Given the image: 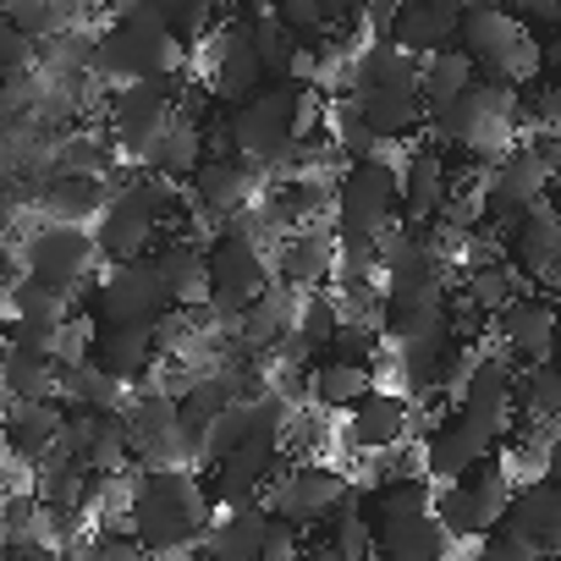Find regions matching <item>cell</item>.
<instances>
[{
	"mask_svg": "<svg viewBox=\"0 0 561 561\" xmlns=\"http://www.w3.org/2000/svg\"><path fill=\"white\" fill-rule=\"evenodd\" d=\"M342 435L358 457H380V451H397L408 446L413 435V402L391 386H375L353 413H342Z\"/></svg>",
	"mask_w": 561,
	"mask_h": 561,
	"instance_id": "22",
	"label": "cell"
},
{
	"mask_svg": "<svg viewBox=\"0 0 561 561\" xmlns=\"http://www.w3.org/2000/svg\"><path fill=\"white\" fill-rule=\"evenodd\" d=\"M386 353H391V364H397L402 397L413 402V397H435V391L451 386V369H457V353H462V347L451 342V331H446V320H440L435 331L408 336V342H391Z\"/></svg>",
	"mask_w": 561,
	"mask_h": 561,
	"instance_id": "24",
	"label": "cell"
},
{
	"mask_svg": "<svg viewBox=\"0 0 561 561\" xmlns=\"http://www.w3.org/2000/svg\"><path fill=\"white\" fill-rule=\"evenodd\" d=\"M325 358H331V364H353V369H380L386 336H380L375 325H347V320H342V331L331 336Z\"/></svg>",
	"mask_w": 561,
	"mask_h": 561,
	"instance_id": "42",
	"label": "cell"
},
{
	"mask_svg": "<svg viewBox=\"0 0 561 561\" xmlns=\"http://www.w3.org/2000/svg\"><path fill=\"white\" fill-rule=\"evenodd\" d=\"M457 23H462L457 0H397L386 39H391L397 50H408L413 61H424V56L457 45Z\"/></svg>",
	"mask_w": 561,
	"mask_h": 561,
	"instance_id": "26",
	"label": "cell"
},
{
	"mask_svg": "<svg viewBox=\"0 0 561 561\" xmlns=\"http://www.w3.org/2000/svg\"><path fill=\"white\" fill-rule=\"evenodd\" d=\"M182 89H187L182 72L176 78H154V83H133V89H111V100H105V144L144 165L154 138L171 127Z\"/></svg>",
	"mask_w": 561,
	"mask_h": 561,
	"instance_id": "12",
	"label": "cell"
},
{
	"mask_svg": "<svg viewBox=\"0 0 561 561\" xmlns=\"http://www.w3.org/2000/svg\"><path fill=\"white\" fill-rule=\"evenodd\" d=\"M34 473H39V484H34V501H39V506H50V512H83V517H89L100 479H89L83 468L56 462V457H45Z\"/></svg>",
	"mask_w": 561,
	"mask_h": 561,
	"instance_id": "37",
	"label": "cell"
},
{
	"mask_svg": "<svg viewBox=\"0 0 561 561\" xmlns=\"http://www.w3.org/2000/svg\"><path fill=\"white\" fill-rule=\"evenodd\" d=\"M270 280L287 287V293H298V298L325 293L336 280V237H331V226H309V231L280 237L270 248Z\"/></svg>",
	"mask_w": 561,
	"mask_h": 561,
	"instance_id": "19",
	"label": "cell"
},
{
	"mask_svg": "<svg viewBox=\"0 0 561 561\" xmlns=\"http://www.w3.org/2000/svg\"><path fill=\"white\" fill-rule=\"evenodd\" d=\"M293 100L298 89L293 83H264L253 89L248 100L226 105L220 111V138H226V154L248 160L259 176L293 149Z\"/></svg>",
	"mask_w": 561,
	"mask_h": 561,
	"instance_id": "7",
	"label": "cell"
},
{
	"mask_svg": "<svg viewBox=\"0 0 561 561\" xmlns=\"http://www.w3.org/2000/svg\"><path fill=\"white\" fill-rule=\"evenodd\" d=\"M501 528H512L523 545H534L539 561H556L561 556V490L550 484V473H534L528 484L512 490Z\"/></svg>",
	"mask_w": 561,
	"mask_h": 561,
	"instance_id": "25",
	"label": "cell"
},
{
	"mask_svg": "<svg viewBox=\"0 0 561 561\" xmlns=\"http://www.w3.org/2000/svg\"><path fill=\"white\" fill-rule=\"evenodd\" d=\"M451 182H457V171H451V160H446L440 149H413V154H402V160H397L402 226H413V231L435 226L440 209H446V198H451Z\"/></svg>",
	"mask_w": 561,
	"mask_h": 561,
	"instance_id": "23",
	"label": "cell"
},
{
	"mask_svg": "<svg viewBox=\"0 0 561 561\" xmlns=\"http://www.w3.org/2000/svg\"><path fill=\"white\" fill-rule=\"evenodd\" d=\"M39 67V45L23 39L7 18H0V78H28Z\"/></svg>",
	"mask_w": 561,
	"mask_h": 561,
	"instance_id": "44",
	"label": "cell"
},
{
	"mask_svg": "<svg viewBox=\"0 0 561 561\" xmlns=\"http://www.w3.org/2000/svg\"><path fill=\"white\" fill-rule=\"evenodd\" d=\"M0 336H7V320H0Z\"/></svg>",
	"mask_w": 561,
	"mask_h": 561,
	"instance_id": "49",
	"label": "cell"
},
{
	"mask_svg": "<svg viewBox=\"0 0 561 561\" xmlns=\"http://www.w3.org/2000/svg\"><path fill=\"white\" fill-rule=\"evenodd\" d=\"M61 419H67L61 402H7V419H0V446H7L12 462L39 468L56 451Z\"/></svg>",
	"mask_w": 561,
	"mask_h": 561,
	"instance_id": "31",
	"label": "cell"
},
{
	"mask_svg": "<svg viewBox=\"0 0 561 561\" xmlns=\"http://www.w3.org/2000/svg\"><path fill=\"white\" fill-rule=\"evenodd\" d=\"M89 242H94V253L105 264H133V259L154 253L160 226H154V215H149V204H144V193L133 182H116L105 193V204H100V215L89 226Z\"/></svg>",
	"mask_w": 561,
	"mask_h": 561,
	"instance_id": "15",
	"label": "cell"
},
{
	"mask_svg": "<svg viewBox=\"0 0 561 561\" xmlns=\"http://www.w3.org/2000/svg\"><path fill=\"white\" fill-rule=\"evenodd\" d=\"M264 83H270V78H264V67H259V56H253V45H248L242 12H237V18H226V23L215 28V39L204 45V94L220 100V111H226V105L248 100V94L264 89Z\"/></svg>",
	"mask_w": 561,
	"mask_h": 561,
	"instance_id": "17",
	"label": "cell"
},
{
	"mask_svg": "<svg viewBox=\"0 0 561 561\" xmlns=\"http://www.w3.org/2000/svg\"><path fill=\"white\" fill-rule=\"evenodd\" d=\"M182 67H187V45L165 28V7L133 0V7H122L94 34L89 78H100L105 89H133V83H154V78H176Z\"/></svg>",
	"mask_w": 561,
	"mask_h": 561,
	"instance_id": "3",
	"label": "cell"
},
{
	"mask_svg": "<svg viewBox=\"0 0 561 561\" xmlns=\"http://www.w3.org/2000/svg\"><path fill=\"white\" fill-rule=\"evenodd\" d=\"M375 386H380V369H353V364L314 358V364H309V380H304V402H314V413H325V419H342V413H353Z\"/></svg>",
	"mask_w": 561,
	"mask_h": 561,
	"instance_id": "33",
	"label": "cell"
},
{
	"mask_svg": "<svg viewBox=\"0 0 561 561\" xmlns=\"http://www.w3.org/2000/svg\"><path fill=\"white\" fill-rule=\"evenodd\" d=\"M0 18H7L23 39H34V45H45V39H56V34H67V28L83 23V12L50 7V0H12V7H0Z\"/></svg>",
	"mask_w": 561,
	"mask_h": 561,
	"instance_id": "39",
	"label": "cell"
},
{
	"mask_svg": "<svg viewBox=\"0 0 561 561\" xmlns=\"http://www.w3.org/2000/svg\"><path fill=\"white\" fill-rule=\"evenodd\" d=\"M122 430H127V457H133L138 473H165V468L198 473V440H187V430L176 419V397H165L154 386V375L127 391Z\"/></svg>",
	"mask_w": 561,
	"mask_h": 561,
	"instance_id": "6",
	"label": "cell"
},
{
	"mask_svg": "<svg viewBox=\"0 0 561 561\" xmlns=\"http://www.w3.org/2000/svg\"><path fill=\"white\" fill-rule=\"evenodd\" d=\"M7 309H12V320L18 325H61V320H72V298H61V293H50V287H39V280H28V275H18V287L7 293Z\"/></svg>",
	"mask_w": 561,
	"mask_h": 561,
	"instance_id": "38",
	"label": "cell"
},
{
	"mask_svg": "<svg viewBox=\"0 0 561 561\" xmlns=\"http://www.w3.org/2000/svg\"><path fill=\"white\" fill-rule=\"evenodd\" d=\"M473 561H539V550L523 545L512 528H490V534L473 545Z\"/></svg>",
	"mask_w": 561,
	"mask_h": 561,
	"instance_id": "46",
	"label": "cell"
},
{
	"mask_svg": "<svg viewBox=\"0 0 561 561\" xmlns=\"http://www.w3.org/2000/svg\"><path fill=\"white\" fill-rule=\"evenodd\" d=\"M111 160H116V149L105 144V133H67V138L56 144V171H61V176H89V182H100V176L111 171Z\"/></svg>",
	"mask_w": 561,
	"mask_h": 561,
	"instance_id": "40",
	"label": "cell"
},
{
	"mask_svg": "<svg viewBox=\"0 0 561 561\" xmlns=\"http://www.w3.org/2000/svg\"><path fill=\"white\" fill-rule=\"evenodd\" d=\"M259 187H264V176L248 160H237V154H204V165L187 176L182 193H187L193 209H204L215 220H231V215H242V209L259 204Z\"/></svg>",
	"mask_w": 561,
	"mask_h": 561,
	"instance_id": "21",
	"label": "cell"
},
{
	"mask_svg": "<svg viewBox=\"0 0 561 561\" xmlns=\"http://www.w3.org/2000/svg\"><path fill=\"white\" fill-rule=\"evenodd\" d=\"M280 462H287V451H280V440H242L237 451H226L215 468H204V495L209 506H259L264 490L275 484Z\"/></svg>",
	"mask_w": 561,
	"mask_h": 561,
	"instance_id": "16",
	"label": "cell"
},
{
	"mask_svg": "<svg viewBox=\"0 0 561 561\" xmlns=\"http://www.w3.org/2000/svg\"><path fill=\"white\" fill-rule=\"evenodd\" d=\"M264 534H270V512L264 506H220V512H209L198 556L204 561H259Z\"/></svg>",
	"mask_w": 561,
	"mask_h": 561,
	"instance_id": "32",
	"label": "cell"
},
{
	"mask_svg": "<svg viewBox=\"0 0 561 561\" xmlns=\"http://www.w3.org/2000/svg\"><path fill=\"white\" fill-rule=\"evenodd\" d=\"M347 100L380 144H408L430 116L419 100V61L391 39H364L347 61Z\"/></svg>",
	"mask_w": 561,
	"mask_h": 561,
	"instance_id": "1",
	"label": "cell"
},
{
	"mask_svg": "<svg viewBox=\"0 0 561 561\" xmlns=\"http://www.w3.org/2000/svg\"><path fill=\"white\" fill-rule=\"evenodd\" d=\"M127 468H133V457H127V430H122V413H111V419H100V430H94V446H89L83 473H89V479H122Z\"/></svg>",
	"mask_w": 561,
	"mask_h": 561,
	"instance_id": "41",
	"label": "cell"
},
{
	"mask_svg": "<svg viewBox=\"0 0 561 561\" xmlns=\"http://www.w3.org/2000/svg\"><path fill=\"white\" fill-rule=\"evenodd\" d=\"M209 495L193 468L138 473L127 495V534L144 556H187L209 528Z\"/></svg>",
	"mask_w": 561,
	"mask_h": 561,
	"instance_id": "2",
	"label": "cell"
},
{
	"mask_svg": "<svg viewBox=\"0 0 561 561\" xmlns=\"http://www.w3.org/2000/svg\"><path fill=\"white\" fill-rule=\"evenodd\" d=\"M501 253H506L512 270L528 275V287H534L539 298H550L556 264H561V215H556V204H550V198L534 204V209L501 237Z\"/></svg>",
	"mask_w": 561,
	"mask_h": 561,
	"instance_id": "20",
	"label": "cell"
},
{
	"mask_svg": "<svg viewBox=\"0 0 561 561\" xmlns=\"http://www.w3.org/2000/svg\"><path fill=\"white\" fill-rule=\"evenodd\" d=\"M89 325H138V331H154L165 314H171V298L160 287V275L149 259H133V264H105L94 280H89Z\"/></svg>",
	"mask_w": 561,
	"mask_h": 561,
	"instance_id": "10",
	"label": "cell"
},
{
	"mask_svg": "<svg viewBox=\"0 0 561 561\" xmlns=\"http://www.w3.org/2000/svg\"><path fill=\"white\" fill-rule=\"evenodd\" d=\"M451 287H457V298H462L473 314H484V320H495L501 309H512L517 298L534 293V287H528V275L506 264V253H495V259H473V264H457Z\"/></svg>",
	"mask_w": 561,
	"mask_h": 561,
	"instance_id": "29",
	"label": "cell"
},
{
	"mask_svg": "<svg viewBox=\"0 0 561 561\" xmlns=\"http://www.w3.org/2000/svg\"><path fill=\"white\" fill-rule=\"evenodd\" d=\"M182 561H204V556H198V550H187V556H182Z\"/></svg>",
	"mask_w": 561,
	"mask_h": 561,
	"instance_id": "48",
	"label": "cell"
},
{
	"mask_svg": "<svg viewBox=\"0 0 561 561\" xmlns=\"http://www.w3.org/2000/svg\"><path fill=\"white\" fill-rule=\"evenodd\" d=\"M490 347L512 364V369H528V364H550L556 353V304L528 293L517 298L512 309H501L490 320Z\"/></svg>",
	"mask_w": 561,
	"mask_h": 561,
	"instance_id": "18",
	"label": "cell"
},
{
	"mask_svg": "<svg viewBox=\"0 0 561 561\" xmlns=\"http://www.w3.org/2000/svg\"><path fill=\"white\" fill-rule=\"evenodd\" d=\"M304 534L293 528V523H275L270 517V534H264V550H259V561H304Z\"/></svg>",
	"mask_w": 561,
	"mask_h": 561,
	"instance_id": "47",
	"label": "cell"
},
{
	"mask_svg": "<svg viewBox=\"0 0 561 561\" xmlns=\"http://www.w3.org/2000/svg\"><path fill=\"white\" fill-rule=\"evenodd\" d=\"M457 50L468 56L473 78L490 83V89H528L539 83V50L545 39L534 28H523L512 12L501 7H462V23H457Z\"/></svg>",
	"mask_w": 561,
	"mask_h": 561,
	"instance_id": "4",
	"label": "cell"
},
{
	"mask_svg": "<svg viewBox=\"0 0 561 561\" xmlns=\"http://www.w3.org/2000/svg\"><path fill=\"white\" fill-rule=\"evenodd\" d=\"M506 501H512V462L506 457H484L462 479H451V484H440L430 495V517H435V528L451 545H479L490 528H501Z\"/></svg>",
	"mask_w": 561,
	"mask_h": 561,
	"instance_id": "5",
	"label": "cell"
},
{
	"mask_svg": "<svg viewBox=\"0 0 561 561\" xmlns=\"http://www.w3.org/2000/svg\"><path fill=\"white\" fill-rule=\"evenodd\" d=\"M83 561H149V556L133 545L127 528H94L83 539Z\"/></svg>",
	"mask_w": 561,
	"mask_h": 561,
	"instance_id": "45",
	"label": "cell"
},
{
	"mask_svg": "<svg viewBox=\"0 0 561 561\" xmlns=\"http://www.w3.org/2000/svg\"><path fill=\"white\" fill-rule=\"evenodd\" d=\"M154 275H160V287L171 298L176 314H193L209 304V270H204V248L187 242V237H160L154 253H149Z\"/></svg>",
	"mask_w": 561,
	"mask_h": 561,
	"instance_id": "30",
	"label": "cell"
},
{
	"mask_svg": "<svg viewBox=\"0 0 561 561\" xmlns=\"http://www.w3.org/2000/svg\"><path fill=\"white\" fill-rule=\"evenodd\" d=\"M402 226V198H397V165L386 160H358L342 165L331 182V231L336 237H386Z\"/></svg>",
	"mask_w": 561,
	"mask_h": 561,
	"instance_id": "9",
	"label": "cell"
},
{
	"mask_svg": "<svg viewBox=\"0 0 561 561\" xmlns=\"http://www.w3.org/2000/svg\"><path fill=\"white\" fill-rule=\"evenodd\" d=\"M105 182H89V176H61V171H50L39 187H34V198H39V209L50 215V226H89L94 215H100V204H105Z\"/></svg>",
	"mask_w": 561,
	"mask_h": 561,
	"instance_id": "34",
	"label": "cell"
},
{
	"mask_svg": "<svg viewBox=\"0 0 561 561\" xmlns=\"http://www.w3.org/2000/svg\"><path fill=\"white\" fill-rule=\"evenodd\" d=\"M506 430H512V419H490V413L446 408L440 419H430L424 440L413 446V451H419V479H424V484H430V479H435V484L462 479L473 462H484V457L501 451Z\"/></svg>",
	"mask_w": 561,
	"mask_h": 561,
	"instance_id": "8",
	"label": "cell"
},
{
	"mask_svg": "<svg viewBox=\"0 0 561 561\" xmlns=\"http://www.w3.org/2000/svg\"><path fill=\"white\" fill-rule=\"evenodd\" d=\"M89 364L100 375H111L116 386H144L154 369H160V353H154V336L138 331V325H94L89 336Z\"/></svg>",
	"mask_w": 561,
	"mask_h": 561,
	"instance_id": "27",
	"label": "cell"
},
{
	"mask_svg": "<svg viewBox=\"0 0 561 561\" xmlns=\"http://www.w3.org/2000/svg\"><path fill=\"white\" fill-rule=\"evenodd\" d=\"M473 83H479V78H473V67H468V56H462L457 45L424 56V61H419V100H424V116H440V111L457 105Z\"/></svg>",
	"mask_w": 561,
	"mask_h": 561,
	"instance_id": "35",
	"label": "cell"
},
{
	"mask_svg": "<svg viewBox=\"0 0 561 561\" xmlns=\"http://www.w3.org/2000/svg\"><path fill=\"white\" fill-rule=\"evenodd\" d=\"M204 116H209V111H187V105L176 100V116H171V127L154 138V149L144 154V171H149V176H160V182L187 187V176H193V171L204 165V154H209Z\"/></svg>",
	"mask_w": 561,
	"mask_h": 561,
	"instance_id": "28",
	"label": "cell"
},
{
	"mask_svg": "<svg viewBox=\"0 0 561 561\" xmlns=\"http://www.w3.org/2000/svg\"><path fill=\"white\" fill-rule=\"evenodd\" d=\"M18 270L28 280H39V287L61 293V298H78L94 270H100V253L89 242V226H34L23 237V253H18Z\"/></svg>",
	"mask_w": 561,
	"mask_h": 561,
	"instance_id": "14",
	"label": "cell"
},
{
	"mask_svg": "<svg viewBox=\"0 0 561 561\" xmlns=\"http://www.w3.org/2000/svg\"><path fill=\"white\" fill-rule=\"evenodd\" d=\"M56 386H61V369L50 358L0 347V391H7V402H56Z\"/></svg>",
	"mask_w": 561,
	"mask_h": 561,
	"instance_id": "36",
	"label": "cell"
},
{
	"mask_svg": "<svg viewBox=\"0 0 561 561\" xmlns=\"http://www.w3.org/2000/svg\"><path fill=\"white\" fill-rule=\"evenodd\" d=\"M204 270H209V320L215 325H237L242 309L270 287V248L264 242H248V237H231L220 231L209 248H204Z\"/></svg>",
	"mask_w": 561,
	"mask_h": 561,
	"instance_id": "11",
	"label": "cell"
},
{
	"mask_svg": "<svg viewBox=\"0 0 561 561\" xmlns=\"http://www.w3.org/2000/svg\"><path fill=\"white\" fill-rule=\"evenodd\" d=\"M39 111V83L28 78H0V133H18Z\"/></svg>",
	"mask_w": 561,
	"mask_h": 561,
	"instance_id": "43",
	"label": "cell"
},
{
	"mask_svg": "<svg viewBox=\"0 0 561 561\" xmlns=\"http://www.w3.org/2000/svg\"><path fill=\"white\" fill-rule=\"evenodd\" d=\"M347 479H353V473L331 468L325 457H287L259 506H264L275 523H293V528L304 534V528H320V523L331 517V506L342 501Z\"/></svg>",
	"mask_w": 561,
	"mask_h": 561,
	"instance_id": "13",
	"label": "cell"
}]
</instances>
